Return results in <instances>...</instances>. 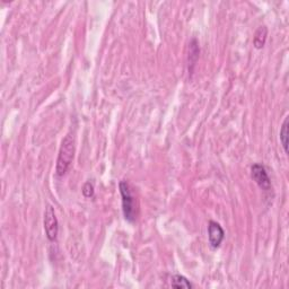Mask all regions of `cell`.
I'll list each match as a JSON object with an SVG mask.
<instances>
[{
  "label": "cell",
  "instance_id": "obj_1",
  "mask_svg": "<svg viewBox=\"0 0 289 289\" xmlns=\"http://www.w3.org/2000/svg\"><path fill=\"white\" fill-rule=\"evenodd\" d=\"M76 151V144L75 138L70 135H68L62 139L61 143L59 155H58L57 166H56V173L58 176H63L67 174L68 169H69L72 161L75 157Z\"/></svg>",
  "mask_w": 289,
  "mask_h": 289
},
{
  "label": "cell",
  "instance_id": "obj_2",
  "mask_svg": "<svg viewBox=\"0 0 289 289\" xmlns=\"http://www.w3.org/2000/svg\"><path fill=\"white\" fill-rule=\"evenodd\" d=\"M120 193L122 197V211L125 220L132 223L137 218V201L125 181L120 182Z\"/></svg>",
  "mask_w": 289,
  "mask_h": 289
},
{
  "label": "cell",
  "instance_id": "obj_4",
  "mask_svg": "<svg viewBox=\"0 0 289 289\" xmlns=\"http://www.w3.org/2000/svg\"><path fill=\"white\" fill-rule=\"evenodd\" d=\"M251 176L252 179L254 180V182L258 184V186L261 187L263 191H270L272 189V186H271V181L267 173V169L263 165L260 164H254L251 167Z\"/></svg>",
  "mask_w": 289,
  "mask_h": 289
},
{
  "label": "cell",
  "instance_id": "obj_9",
  "mask_svg": "<svg viewBox=\"0 0 289 289\" xmlns=\"http://www.w3.org/2000/svg\"><path fill=\"white\" fill-rule=\"evenodd\" d=\"M199 52H200V50H199V46H198V42L196 39H193L192 41L190 42V54H189V64H192L194 66L197 62L198 58H199Z\"/></svg>",
  "mask_w": 289,
  "mask_h": 289
},
{
  "label": "cell",
  "instance_id": "obj_7",
  "mask_svg": "<svg viewBox=\"0 0 289 289\" xmlns=\"http://www.w3.org/2000/svg\"><path fill=\"white\" fill-rule=\"evenodd\" d=\"M171 286L174 288H192V284L186 279V277L180 276V274H175L171 278Z\"/></svg>",
  "mask_w": 289,
  "mask_h": 289
},
{
  "label": "cell",
  "instance_id": "obj_10",
  "mask_svg": "<svg viewBox=\"0 0 289 289\" xmlns=\"http://www.w3.org/2000/svg\"><path fill=\"white\" fill-rule=\"evenodd\" d=\"M82 191H83V194H84L86 198H90V197L94 196V186L90 182L85 183L84 186H83Z\"/></svg>",
  "mask_w": 289,
  "mask_h": 289
},
{
  "label": "cell",
  "instance_id": "obj_5",
  "mask_svg": "<svg viewBox=\"0 0 289 289\" xmlns=\"http://www.w3.org/2000/svg\"><path fill=\"white\" fill-rule=\"evenodd\" d=\"M208 237L209 243H210L212 248H217L220 247L223 243L224 238H225V232H224L223 227L216 222H209L208 225Z\"/></svg>",
  "mask_w": 289,
  "mask_h": 289
},
{
  "label": "cell",
  "instance_id": "obj_3",
  "mask_svg": "<svg viewBox=\"0 0 289 289\" xmlns=\"http://www.w3.org/2000/svg\"><path fill=\"white\" fill-rule=\"evenodd\" d=\"M44 230L45 235L50 242H54L57 240L58 230H59V225H58V219L54 212V209L51 205H48L44 211Z\"/></svg>",
  "mask_w": 289,
  "mask_h": 289
},
{
  "label": "cell",
  "instance_id": "obj_6",
  "mask_svg": "<svg viewBox=\"0 0 289 289\" xmlns=\"http://www.w3.org/2000/svg\"><path fill=\"white\" fill-rule=\"evenodd\" d=\"M267 36H268V28L266 26L259 27L258 31L255 32L254 38H253V44H254L255 49H262L265 46Z\"/></svg>",
  "mask_w": 289,
  "mask_h": 289
},
{
  "label": "cell",
  "instance_id": "obj_8",
  "mask_svg": "<svg viewBox=\"0 0 289 289\" xmlns=\"http://www.w3.org/2000/svg\"><path fill=\"white\" fill-rule=\"evenodd\" d=\"M288 126H289V118L285 119L283 125L280 129V142L283 144L285 153L288 154Z\"/></svg>",
  "mask_w": 289,
  "mask_h": 289
}]
</instances>
